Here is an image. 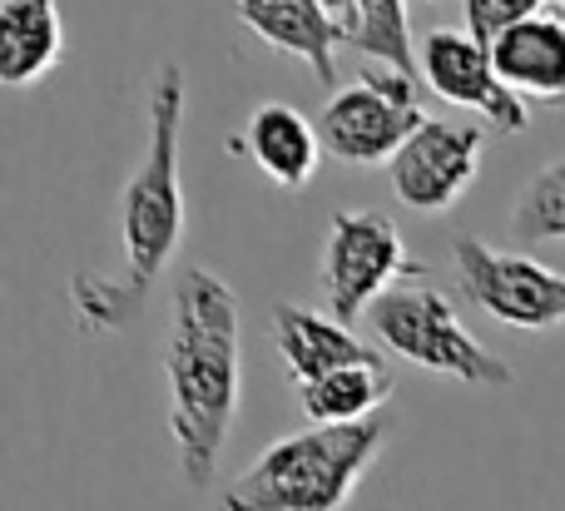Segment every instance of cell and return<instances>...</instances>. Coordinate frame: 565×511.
I'll list each match as a JSON object with an SVG mask.
<instances>
[{
  "label": "cell",
  "mask_w": 565,
  "mask_h": 511,
  "mask_svg": "<svg viewBox=\"0 0 565 511\" xmlns=\"http://www.w3.org/2000/svg\"><path fill=\"white\" fill-rule=\"evenodd\" d=\"M184 70L164 65L149 89V145L119 194V274H75L70 304L89 333H119L149 304L159 274L184 244Z\"/></svg>",
  "instance_id": "6da1fadb"
},
{
  "label": "cell",
  "mask_w": 565,
  "mask_h": 511,
  "mask_svg": "<svg viewBox=\"0 0 565 511\" xmlns=\"http://www.w3.org/2000/svg\"><path fill=\"white\" fill-rule=\"evenodd\" d=\"M164 377L179 472L204 492L218 477V457L244 407V313L238 294L209 268H184L174 284Z\"/></svg>",
  "instance_id": "7a4b0ae2"
},
{
  "label": "cell",
  "mask_w": 565,
  "mask_h": 511,
  "mask_svg": "<svg viewBox=\"0 0 565 511\" xmlns=\"http://www.w3.org/2000/svg\"><path fill=\"white\" fill-rule=\"evenodd\" d=\"M387 443V423L367 417L352 427H302L254 457L228 482L214 511H342Z\"/></svg>",
  "instance_id": "3957f363"
},
{
  "label": "cell",
  "mask_w": 565,
  "mask_h": 511,
  "mask_svg": "<svg viewBox=\"0 0 565 511\" xmlns=\"http://www.w3.org/2000/svg\"><path fill=\"white\" fill-rule=\"evenodd\" d=\"M367 328L422 373H441L481 387H507L516 377L507 358H497L487 343H477L461 328L451 298L427 284H397L392 294H382L367 308Z\"/></svg>",
  "instance_id": "277c9868"
},
{
  "label": "cell",
  "mask_w": 565,
  "mask_h": 511,
  "mask_svg": "<svg viewBox=\"0 0 565 511\" xmlns=\"http://www.w3.org/2000/svg\"><path fill=\"white\" fill-rule=\"evenodd\" d=\"M402 278L422 284L427 268L407 258V244H402L392 219H382L377 209H338L328 219V238H322V294H328V313L338 323H358V313H367Z\"/></svg>",
  "instance_id": "5b68a950"
},
{
  "label": "cell",
  "mask_w": 565,
  "mask_h": 511,
  "mask_svg": "<svg viewBox=\"0 0 565 511\" xmlns=\"http://www.w3.org/2000/svg\"><path fill=\"white\" fill-rule=\"evenodd\" d=\"M422 125L427 115L417 99V79L387 65L332 89V99L318 115L322 149L348 164H392Z\"/></svg>",
  "instance_id": "8992f818"
},
{
  "label": "cell",
  "mask_w": 565,
  "mask_h": 511,
  "mask_svg": "<svg viewBox=\"0 0 565 511\" xmlns=\"http://www.w3.org/2000/svg\"><path fill=\"white\" fill-rule=\"evenodd\" d=\"M457 258V288L507 328H526V333H551L565 323V274L536 264L526 254H507L491 248L487 238L461 234L451 244Z\"/></svg>",
  "instance_id": "52a82bcc"
},
{
  "label": "cell",
  "mask_w": 565,
  "mask_h": 511,
  "mask_svg": "<svg viewBox=\"0 0 565 511\" xmlns=\"http://www.w3.org/2000/svg\"><path fill=\"white\" fill-rule=\"evenodd\" d=\"M481 129L451 125V119H427L417 135L402 145V155L387 164L392 194L412 214H447L461 194L471 189L481 169Z\"/></svg>",
  "instance_id": "ba28073f"
},
{
  "label": "cell",
  "mask_w": 565,
  "mask_h": 511,
  "mask_svg": "<svg viewBox=\"0 0 565 511\" xmlns=\"http://www.w3.org/2000/svg\"><path fill=\"white\" fill-rule=\"evenodd\" d=\"M422 79L437 89L447 105L477 109L487 125L521 135L531 125L526 99L497 75L491 45H481L471 30H431L422 40Z\"/></svg>",
  "instance_id": "9c48e42d"
},
{
  "label": "cell",
  "mask_w": 565,
  "mask_h": 511,
  "mask_svg": "<svg viewBox=\"0 0 565 511\" xmlns=\"http://www.w3.org/2000/svg\"><path fill=\"white\" fill-rule=\"evenodd\" d=\"M274 348L288 363V373L298 377V387L318 383L328 373H342V368H387L377 348L362 343L348 323L298 304H282L274 313Z\"/></svg>",
  "instance_id": "30bf717a"
},
{
  "label": "cell",
  "mask_w": 565,
  "mask_h": 511,
  "mask_svg": "<svg viewBox=\"0 0 565 511\" xmlns=\"http://www.w3.org/2000/svg\"><path fill=\"white\" fill-rule=\"evenodd\" d=\"M228 155H248L258 174L274 179L278 189H302L318 174V159L328 149H322L318 125H308L292 105H258L244 135L228 139Z\"/></svg>",
  "instance_id": "8fae6325"
},
{
  "label": "cell",
  "mask_w": 565,
  "mask_h": 511,
  "mask_svg": "<svg viewBox=\"0 0 565 511\" xmlns=\"http://www.w3.org/2000/svg\"><path fill=\"white\" fill-rule=\"evenodd\" d=\"M234 10L258 40L298 55L322 85H338L332 50L342 45V25L328 15L322 0H234Z\"/></svg>",
  "instance_id": "7c38bea8"
},
{
  "label": "cell",
  "mask_w": 565,
  "mask_h": 511,
  "mask_svg": "<svg viewBox=\"0 0 565 511\" xmlns=\"http://www.w3.org/2000/svg\"><path fill=\"white\" fill-rule=\"evenodd\" d=\"M497 75L516 95L565 105V15H531L491 45Z\"/></svg>",
  "instance_id": "4fadbf2b"
},
{
  "label": "cell",
  "mask_w": 565,
  "mask_h": 511,
  "mask_svg": "<svg viewBox=\"0 0 565 511\" xmlns=\"http://www.w3.org/2000/svg\"><path fill=\"white\" fill-rule=\"evenodd\" d=\"M65 50L55 0H0V79L10 89L50 75Z\"/></svg>",
  "instance_id": "5bb4252c"
},
{
  "label": "cell",
  "mask_w": 565,
  "mask_h": 511,
  "mask_svg": "<svg viewBox=\"0 0 565 511\" xmlns=\"http://www.w3.org/2000/svg\"><path fill=\"white\" fill-rule=\"evenodd\" d=\"M387 397H392L387 368H342V373H328L318 383L298 387V403L312 427L367 423V417H377V407H387Z\"/></svg>",
  "instance_id": "9a60e30c"
},
{
  "label": "cell",
  "mask_w": 565,
  "mask_h": 511,
  "mask_svg": "<svg viewBox=\"0 0 565 511\" xmlns=\"http://www.w3.org/2000/svg\"><path fill=\"white\" fill-rule=\"evenodd\" d=\"M342 45L362 50V55L382 60L387 70H402V75L417 79L422 55L412 50V25H407V0H358V15H352V30Z\"/></svg>",
  "instance_id": "2e32d148"
},
{
  "label": "cell",
  "mask_w": 565,
  "mask_h": 511,
  "mask_svg": "<svg viewBox=\"0 0 565 511\" xmlns=\"http://www.w3.org/2000/svg\"><path fill=\"white\" fill-rule=\"evenodd\" d=\"M511 234L521 244H551V238H565V159L536 169L526 179V189L511 204Z\"/></svg>",
  "instance_id": "e0dca14e"
},
{
  "label": "cell",
  "mask_w": 565,
  "mask_h": 511,
  "mask_svg": "<svg viewBox=\"0 0 565 511\" xmlns=\"http://www.w3.org/2000/svg\"><path fill=\"white\" fill-rule=\"evenodd\" d=\"M467 10V30L481 40V45H497L511 25L541 15V0H461Z\"/></svg>",
  "instance_id": "ac0fdd59"
},
{
  "label": "cell",
  "mask_w": 565,
  "mask_h": 511,
  "mask_svg": "<svg viewBox=\"0 0 565 511\" xmlns=\"http://www.w3.org/2000/svg\"><path fill=\"white\" fill-rule=\"evenodd\" d=\"M328 6V15L342 25V40H348V30H352V15H358V0H322Z\"/></svg>",
  "instance_id": "d6986e66"
},
{
  "label": "cell",
  "mask_w": 565,
  "mask_h": 511,
  "mask_svg": "<svg viewBox=\"0 0 565 511\" xmlns=\"http://www.w3.org/2000/svg\"><path fill=\"white\" fill-rule=\"evenodd\" d=\"M556 15H565V0H556Z\"/></svg>",
  "instance_id": "ffe728a7"
}]
</instances>
